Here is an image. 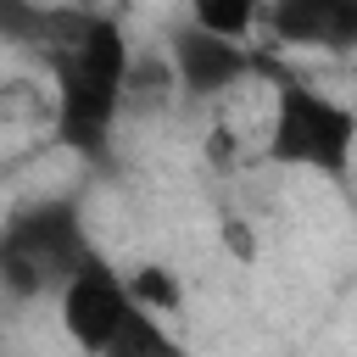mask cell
<instances>
[{
	"mask_svg": "<svg viewBox=\"0 0 357 357\" xmlns=\"http://www.w3.org/2000/svg\"><path fill=\"white\" fill-rule=\"evenodd\" d=\"M162 56H167L178 106H218V100H229L234 89L257 84V73H262L257 39H223V33H206V28H195V22L173 28Z\"/></svg>",
	"mask_w": 357,
	"mask_h": 357,
	"instance_id": "cell-4",
	"label": "cell"
},
{
	"mask_svg": "<svg viewBox=\"0 0 357 357\" xmlns=\"http://www.w3.org/2000/svg\"><path fill=\"white\" fill-rule=\"evenodd\" d=\"M45 17H50V0H0V45L33 56V45L45 33Z\"/></svg>",
	"mask_w": 357,
	"mask_h": 357,
	"instance_id": "cell-10",
	"label": "cell"
},
{
	"mask_svg": "<svg viewBox=\"0 0 357 357\" xmlns=\"http://www.w3.org/2000/svg\"><path fill=\"white\" fill-rule=\"evenodd\" d=\"M95 251L78 195H39L0 223V290L11 301L56 296V284Z\"/></svg>",
	"mask_w": 357,
	"mask_h": 357,
	"instance_id": "cell-3",
	"label": "cell"
},
{
	"mask_svg": "<svg viewBox=\"0 0 357 357\" xmlns=\"http://www.w3.org/2000/svg\"><path fill=\"white\" fill-rule=\"evenodd\" d=\"M184 22L223 33V39H257L262 0H184Z\"/></svg>",
	"mask_w": 357,
	"mask_h": 357,
	"instance_id": "cell-7",
	"label": "cell"
},
{
	"mask_svg": "<svg viewBox=\"0 0 357 357\" xmlns=\"http://www.w3.org/2000/svg\"><path fill=\"white\" fill-rule=\"evenodd\" d=\"M156 351H173V329H162V312H151V307L134 301V312H128L112 357H156Z\"/></svg>",
	"mask_w": 357,
	"mask_h": 357,
	"instance_id": "cell-8",
	"label": "cell"
},
{
	"mask_svg": "<svg viewBox=\"0 0 357 357\" xmlns=\"http://www.w3.org/2000/svg\"><path fill=\"white\" fill-rule=\"evenodd\" d=\"M257 39L296 56H357V0H262Z\"/></svg>",
	"mask_w": 357,
	"mask_h": 357,
	"instance_id": "cell-6",
	"label": "cell"
},
{
	"mask_svg": "<svg viewBox=\"0 0 357 357\" xmlns=\"http://www.w3.org/2000/svg\"><path fill=\"white\" fill-rule=\"evenodd\" d=\"M134 312V290H128V273L112 268L100 251H89L61 284H56V318H61V335L89 351V357H112L123 324Z\"/></svg>",
	"mask_w": 357,
	"mask_h": 357,
	"instance_id": "cell-5",
	"label": "cell"
},
{
	"mask_svg": "<svg viewBox=\"0 0 357 357\" xmlns=\"http://www.w3.org/2000/svg\"><path fill=\"white\" fill-rule=\"evenodd\" d=\"M257 84L268 95L257 162L279 167V173H312V178L340 184L357 167V106H346L340 95H329L324 84H312L307 73L284 67L268 50H262Z\"/></svg>",
	"mask_w": 357,
	"mask_h": 357,
	"instance_id": "cell-2",
	"label": "cell"
},
{
	"mask_svg": "<svg viewBox=\"0 0 357 357\" xmlns=\"http://www.w3.org/2000/svg\"><path fill=\"white\" fill-rule=\"evenodd\" d=\"M128 273V290H134V301L139 307H151V312H178L184 307V290H178V279L162 268V262H139V268H123Z\"/></svg>",
	"mask_w": 357,
	"mask_h": 357,
	"instance_id": "cell-9",
	"label": "cell"
},
{
	"mask_svg": "<svg viewBox=\"0 0 357 357\" xmlns=\"http://www.w3.org/2000/svg\"><path fill=\"white\" fill-rule=\"evenodd\" d=\"M0 123H6V106H0Z\"/></svg>",
	"mask_w": 357,
	"mask_h": 357,
	"instance_id": "cell-11",
	"label": "cell"
},
{
	"mask_svg": "<svg viewBox=\"0 0 357 357\" xmlns=\"http://www.w3.org/2000/svg\"><path fill=\"white\" fill-rule=\"evenodd\" d=\"M33 56L50 73V134L61 151L78 162L100 167L112 156L117 123H123V95H128V67L134 45L117 11L100 6H67L50 0L45 33Z\"/></svg>",
	"mask_w": 357,
	"mask_h": 357,
	"instance_id": "cell-1",
	"label": "cell"
}]
</instances>
